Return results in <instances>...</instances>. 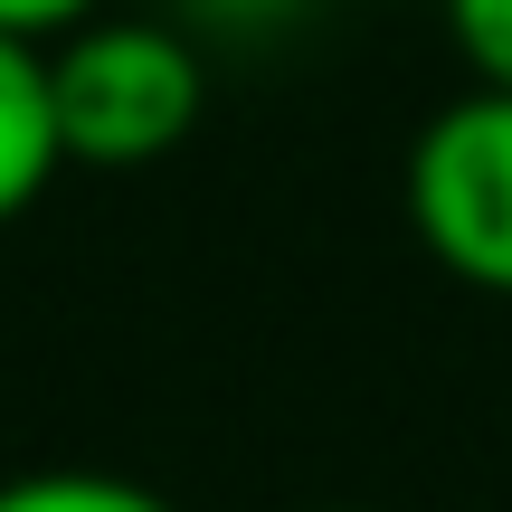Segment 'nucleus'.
Wrapping results in <instances>:
<instances>
[{
    "label": "nucleus",
    "instance_id": "nucleus-1",
    "mask_svg": "<svg viewBox=\"0 0 512 512\" xmlns=\"http://www.w3.org/2000/svg\"><path fill=\"white\" fill-rule=\"evenodd\" d=\"M48 95H57V143L67 171H143L181 152L209 114V67L171 19H76L48 38Z\"/></svg>",
    "mask_w": 512,
    "mask_h": 512
},
{
    "label": "nucleus",
    "instance_id": "nucleus-2",
    "mask_svg": "<svg viewBox=\"0 0 512 512\" xmlns=\"http://www.w3.org/2000/svg\"><path fill=\"white\" fill-rule=\"evenodd\" d=\"M408 228L465 294L512 304V95L465 86L408 143Z\"/></svg>",
    "mask_w": 512,
    "mask_h": 512
},
{
    "label": "nucleus",
    "instance_id": "nucleus-3",
    "mask_svg": "<svg viewBox=\"0 0 512 512\" xmlns=\"http://www.w3.org/2000/svg\"><path fill=\"white\" fill-rule=\"evenodd\" d=\"M67 171L57 143V95H48V48L0 29V228L29 219L48 200V181Z\"/></svg>",
    "mask_w": 512,
    "mask_h": 512
},
{
    "label": "nucleus",
    "instance_id": "nucleus-4",
    "mask_svg": "<svg viewBox=\"0 0 512 512\" xmlns=\"http://www.w3.org/2000/svg\"><path fill=\"white\" fill-rule=\"evenodd\" d=\"M0 512H181L171 494L105 465H38V475H0Z\"/></svg>",
    "mask_w": 512,
    "mask_h": 512
},
{
    "label": "nucleus",
    "instance_id": "nucleus-5",
    "mask_svg": "<svg viewBox=\"0 0 512 512\" xmlns=\"http://www.w3.org/2000/svg\"><path fill=\"white\" fill-rule=\"evenodd\" d=\"M446 38H456L465 86L512 95V0H446Z\"/></svg>",
    "mask_w": 512,
    "mask_h": 512
},
{
    "label": "nucleus",
    "instance_id": "nucleus-6",
    "mask_svg": "<svg viewBox=\"0 0 512 512\" xmlns=\"http://www.w3.org/2000/svg\"><path fill=\"white\" fill-rule=\"evenodd\" d=\"M95 10H105V0H0V29L48 48V38H67L76 19H95Z\"/></svg>",
    "mask_w": 512,
    "mask_h": 512
},
{
    "label": "nucleus",
    "instance_id": "nucleus-7",
    "mask_svg": "<svg viewBox=\"0 0 512 512\" xmlns=\"http://www.w3.org/2000/svg\"><path fill=\"white\" fill-rule=\"evenodd\" d=\"M304 512H361V503H304Z\"/></svg>",
    "mask_w": 512,
    "mask_h": 512
}]
</instances>
